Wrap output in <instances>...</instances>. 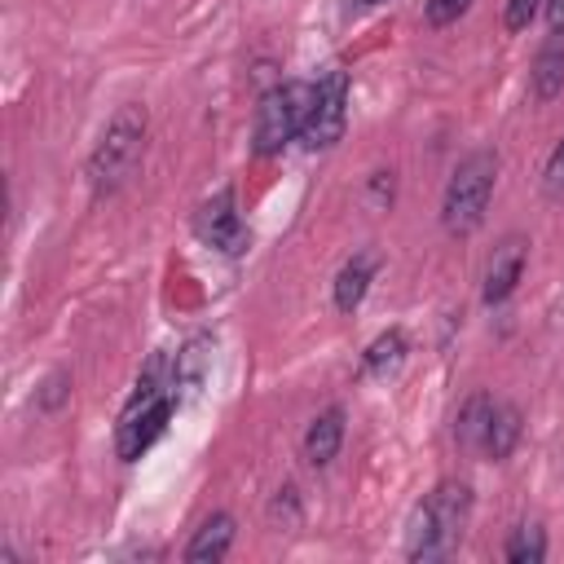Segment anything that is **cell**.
Wrapping results in <instances>:
<instances>
[{
    "mask_svg": "<svg viewBox=\"0 0 564 564\" xmlns=\"http://www.w3.org/2000/svg\"><path fill=\"white\" fill-rule=\"evenodd\" d=\"M198 238L207 242V247H216V251H229V256H238L242 247H247V225H242V216L234 212V189H220L216 198H207L203 207H198Z\"/></svg>",
    "mask_w": 564,
    "mask_h": 564,
    "instance_id": "7",
    "label": "cell"
},
{
    "mask_svg": "<svg viewBox=\"0 0 564 564\" xmlns=\"http://www.w3.org/2000/svg\"><path fill=\"white\" fill-rule=\"evenodd\" d=\"M494 181H498V154H494V150H476V154H467V159L454 167L449 185H445L441 225H445L449 234H471V229L485 220Z\"/></svg>",
    "mask_w": 564,
    "mask_h": 564,
    "instance_id": "3",
    "label": "cell"
},
{
    "mask_svg": "<svg viewBox=\"0 0 564 564\" xmlns=\"http://www.w3.org/2000/svg\"><path fill=\"white\" fill-rule=\"evenodd\" d=\"M308 101H313V88L308 84H273L260 106H256V128H251V141H256V154L269 159L278 154L291 137H300L304 128V115H308Z\"/></svg>",
    "mask_w": 564,
    "mask_h": 564,
    "instance_id": "5",
    "label": "cell"
},
{
    "mask_svg": "<svg viewBox=\"0 0 564 564\" xmlns=\"http://www.w3.org/2000/svg\"><path fill=\"white\" fill-rule=\"evenodd\" d=\"M401 352H405V335H401V330H388V335H379V339L370 344V352H366V370L392 366V361H401Z\"/></svg>",
    "mask_w": 564,
    "mask_h": 564,
    "instance_id": "16",
    "label": "cell"
},
{
    "mask_svg": "<svg viewBox=\"0 0 564 564\" xmlns=\"http://www.w3.org/2000/svg\"><path fill=\"white\" fill-rule=\"evenodd\" d=\"M141 154H145V110L141 106H123L106 123V132H101V141L93 150V163H88V176H93L97 194H115L137 172Z\"/></svg>",
    "mask_w": 564,
    "mask_h": 564,
    "instance_id": "2",
    "label": "cell"
},
{
    "mask_svg": "<svg viewBox=\"0 0 564 564\" xmlns=\"http://www.w3.org/2000/svg\"><path fill=\"white\" fill-rule=\"evenodd\" d=\"M542 185H546V194L551 198H564V141L551 150V159H546V176H542Z\"/></svg>",
    "mask_w": 564,
    "mask_h": 564,
    "instance_id": "19",
    "label": "cell"
},
{
    "mask_svg": "<svg viewBox=\"0 0 564 564\" xmlns=\"http://www.w3.org/2000/svg\"><path fill=\"white\" fill-rule=\"evenodd\" d=\"M229 542H234V516L216 511V516H207V520L194 529V538H189V546H185V560H189V564H207V560L216 564V560H225Z\"/></svg>",
    "mask_w": 564,
    "mask_h": 564,
    "instance_id": "11",
    "label": "cell"
},
{
    "mask_svg": "<svg viewBox=\"0 0 564 564\" xmlns=\"http://www.w3.org/2000/svg\"><path fill=\"white\" fill-rule=\"evenodd\" d=\"M62 383H66V379H62V375H53V379H48V383H44V388H48V392H44V410H53V405H57V401H62V392H66V388H62Z\"/></svg>",
    "mask_w": 564,
    "mask_h": 564,
    "instance_id": "20",
    "label": "cell"
},
{
    "mask_svg": "<svg viewBox=\"0 0 564 564\" xmlns=\"http://www.w3.org/2000/svg\"><path fill=\"white\" fill-rule=\"evenodd\" d=\"M172 401H176V397L163 388L159 361H150V370L141 375V383H137V392H132V401H128V410H123V419H119V432H115L119 458H141V454L163 436V427H167V419H172Z\"/></svg>",
    "mask_w": 564,
    "mask_h": 564,
    "instance_id": "4",
    "label": "cell"
},
{
    "mask_svg": "<svg viewBox=\"0 0 564 564\" xmlns=\"http://www.w3.org/2000/svg\"><path fill=\"white\" fill-rule=\"evenodd\" d=\"M375 269H379V256H375V251H357V256L339 269V278H335V308H339V313H352V308L366 300Z\"/></svg>",
    "mask_w": 564,
    "mask_h": 564,
    "instance_id": "10",
    "label": "cell"
},
{
    "mask_svg": "<svg viewBox=\"0 0 564 564\" xmlns=\"http://www.w3.org/2000/svg\"><path fill=\"white\" fill-rule=\"evenodd\" d=\"M467 511H471V489L463 480H441L423 507L414 511V524H410V560H436V555H449L463 538V524H467Z\"/></svg>",
    "mask_w": 564,
    "mask_h": 564,
    "instance_id": "1",
    "label": "cell"
},
{
    "mask_svg": "<svg viewBox=\"0 0 564 564\" xmlns=\"http://www.w3.org/2000/svg\"><path fill=\"white\" fill-rule=\"evenodd\" d=\"M546 22L551 31H564V0H546Z\"/></svg>",
    "mask_w": 564,
    "mask_h": 564,
    "instance_id": "21",
    "label": "cell"
},
{
    "mask_svg": "<svg viewBox=\"0 0 564 564\" xmlns=\"http://www.w3.org/2000/svg\"><path fill=\"white\" fill-rule=\"evenodd\" d=\"M489 414H494V397H485V392L467 397V405L458 410V423H454V441L467 445V449H480V436H485Z\"/></svg>",
    "mask_w": 564,
    "mask_h": 564,
    "instance_id": "14",
    "label": "cell"
},
{
    "mask_svg": "<svg viewBox=\"0 0 564 564\" xmlns=\"http://www.w3.org/2000/svg\"><path fill=\"white\" fill-rule=\"evenodd\" d=\"M524 260H529V242H524L520 234H507V238L494 247L489 264H485V286H480L485 304H502V300L516 291V282H520V273H524Z\"/></svg>",
    "mask_w": 564,
    "mask_h": 564,
    "instance_id": "8",
    "label": "cell"
},
{
    "mask_svg": "<svg viewBox=\"0 0 564 564\" xmlns=\"http://www.w3.org/2000/svg\"><path fill=\"white\" fill-rule=\"evenodd\" d=\"M467 4H471V0H427L423 13H427L432 26H449V22H458V18L467 13Z\"/></svg>",
    "mask_w": 564,
    "mask_h": 564,
    "instance_id": "17",
    "label": "cell"
},
{
    "mask_svg": "<svg viewBox=\"0 0 564 564\" xmlns=\"http://www.w3.org/2000/svg\"><path fill=\"white\" fill-rule=\"evenodd\" d=\"M344 123H348V75L344 70H326L317 79V88H313L300 141L308 150H326V145H335L344 137Z\"/></svg>",
    "mask_w": 564,
    "mask_h": 564,
    "instance_id": "6",
    "label": "cell"
},
{
    "mask_svg": "<svg viewBox=\"0 0 564 564\" xmlns=\"http://www.w3.org/2000/svg\"><path fill=\"white\" fill-rule=\"evenodd\" d=\"M366 4H379V0H366Z\"/></svg>",
    "mask_w": 564,
    "mask_h": 564,
    "instance_id": "22",
    "label": "cell"
},
{
    "mask_svg": "<svg viewBox=\"0 0 564 564\" xmlns=\"http://www.w3.org/2000/svg\"><path fill=\"white\" fill-rule=\"evenodd\" d=\"M564 93V31H551V40L533 57V97L551 101Z\"/></svg>",
    "mask_w": 564,
    "mask_h": 564,
    "instance_id": "12",
    "label": "cell"
},
{
    "mask_svg": "<svg viewBox=\"0 0 564 564\" xmlns=\"http://www.w3.org/2000/svg\"><path fill=\"white\" fill-rule=\"evenodd\" d=\"M546 555V533L538 524H520L511 538H507V560L511 564H538Z\"/></svg>",
    "mask_w": 564,
    "mask_h": 564,
    "instance_id": "15",
    "label": "cell"
},
{
    "mask_svg": "<svg viewBox=\"0 0 564 564\" xmlns=\"http://www.w3.org/2000/svg\"><path fill=\"white\" fill-rule=\"evenodd\" d=\"M538 9H546V0H507V31H524Z\"/></svg>",
    "mask_w": 564,
    "mask_h": 564,
    "instance_id": "18",
    "label": "cell"
},
{
    "mask_svg": "<svg viewBox=\"0 0 564 564\" xmlns=\"http://www.w3.org/2000/svg\"><path fill=\"white\" fill-rule=\"evenodd\" d=\"M339 441H344V410L339 405H326L308 427H304V458L313 467H326L335 454H339Z\"/></svg>",
    "mask_w": 564,
    "mask_h": 564,
    "instance_id": "9",
    "label": "cell"
},
{
    "mask_svg": "<svg viewBox=\"0 0 564 564\" xmlns=\"http://www.w3.org/2000/svg\"><path fill=\"white\" fill-rule=\"evenodd\" d=\"M516 441H520V410L507 405V401H494V414H489L485 436H480V454L498 463V458H507L516 449Z\"/></svg>",
    "mask_w": 564,
    "mask_h": 564,
    "instance_id": "13",
    "label": "cell"
}]
</instances>
